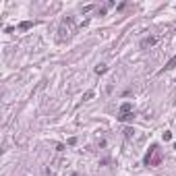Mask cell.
<instances>
[{
	"instance_id": "6da1fadb",
	"label": "cell",
	"mask_w": 176,
	"mask_h": 176,
	"mask_svg": "<svg viewBox=\"0 0 176 176\" xmlns=\"http://www.w3.org/2000/svg\"><path fill=\"white\" fill-rule=\"evenodd\" d=\"M143 164L151 166V168H155V166L162 164V149H159V145H151V147H149L147 155H145V159H143Z\"/></svg>"
},
{
	"instance_id": "7a4b0ae2",
	"label": "cell",
	"mask_w": 176,
	"mask_h": 176,
	"mask_svg": "<svg viewBox=\"0 0 176 176\" xmlns=\"http://www.w3.org/2000/svg\"><path fill=\"white\" fill-rule=\"evenodd\" d=\"M155 44H158V37H155V35H151V37H145V40H141V48H143V50H147V48H154Z\"/></svg>"
},
{
	"instance_id": "3957f363",
	"label": "cell",
	"mask_w": 176,
	"mask_h": 176,
	"mask_svg": "<svg viewBox=\"0 0 176 176\" xmlns=\"http://www.w3.org/2000/svg\"><path fill=\"white\" fill-rule=\"evenodd\" d=\"M174 66H176V54H174V56L170 58V60H168V62H166V66L162 68V73H164V71H172V68H174Z\"/></svg>"
},
{
	"instance_id": "277c9868",
	"label": "cell",
	"mask_w": 176,
	"mask_h": 176,
	"mask_svg": "<svg viewBox=\"0 0 176 176\" xmlns=\"http://www.w3.org/2000/svg\"><path fill=\"white\" fill-rule=\"evenodd\" d=\"M133 118H135V116H133V112H126V114H118V120H120V122H131Z\"/></svg>"
},
{
	"instance_id": "5b68a950",
	"label": "cell",
	"mask_w": 176,
	"mask_h": 176,
	"mask_svg": "<svg viewBox=\"0 0 176 176\" xmlns=\"http://www.w3.org/2000/svg\"><path fill=\"white\" fill-rule=\"evenodd\" d=\"M133 110V104L131 102H125L122 106H120V114H126V112H131Z\"/></svg>"
},
{
	"instance_id": "8992f818",
	"label": "cell",
	"mask_w": 176,
	"mask_h": 176,
	"mask_svg": "<svg viewBox=\"0 0 176 176\" xmlns=\"http://www.w3.org/2000/svg\"><path fill=\"white\" fill-rule=\"evenodd\" d=\"M106 71H108V66H106V64H97V66H95V75H104Z\"/></svg>"
},
{
	"instance_id": "52a82bcc",
	"label": "cell",
	"mask_w": 176,
	"mask_h": 176,
	"mask_svg": "<svg viewBox=\"0 0 176 176\" xmlns=\"http://www.w3.org/2000/svg\"><path fill=\"white\" fill-rule=\"evenodd\" d=\"M19 27H21V29H23V31H27V29H29V27H33V23H31V21H23V23H21V25H19Z\"/></svg>"
},
{
	"instance_id": "ba28073f",
	"label": "cell",
	"mask_w": 176,
	"mask_h": 176,
	"mask_svg": "<svg viewBox=\"0 0 176 176\" xmlns=\"http://www.w3.org/2000/svg\"><path fill=\"white\" fill-rule=\"evenodd\" d=\"M162 139H164V141H170V139H172V133H170V131H166L164 135H162Z\"/></svg>"
},
{
	"instance_id": "9c48e42d",
	"label": "cell",
	"mask_w": 176,
	"mask_h": 176,
	"mask_svg": "<svg viewBox=\"0 0 176 176\" xmlns=\"http://www.w3.org/2000/svg\"><path fill=\"white\" fill-rule=\"evenodd\" d=\"M133 133H135L133 129H125V137H126V139H131V137H133Z\"/></svg>"
},
{
	"instance_id": "30bf717a",
	"label": "cell",
	"mask_w": 176,
	"mask_h": 176,
	"mask_svg": "<svg viewBox=\"0 0 176 176\" xmlns=\"http://www.w3.org/2000/svg\"><path fill=\"white\" fill-rule=\"evenodd\" d=\"M91 97H93V91H87L85 95H83V100H85V102H87V100H91Z\"/></svg>"
},
{
	"instance_id": "8fae6325",
	"label": "cell",
	"mask_w": 176,
	"mask_h": 176,
	"mask_svg": "<svg viewBox=\"0 0 176 176\" xmlns=\"http://www.w3.org/2000/svg\"><path fill=\"white\" fill-rule=\"evenodd\" d=\"M71 176H79V174H71Z\"/></svg>"
},
{
	"instance_id": "7c38bea8",
	"label": "cell",
	"mask_w": 176,
	"mask_h": 176,
	"mask_svg": "<svg viewBox=\"0 0 176 176\" xmlns=\"http://www.w3.org/2000/svg\"><path fill=\"white\" fill-rule=\"evenodd\" d=\"M174 149H176V143H174Z\"/></svg>"
}]
</instances>
